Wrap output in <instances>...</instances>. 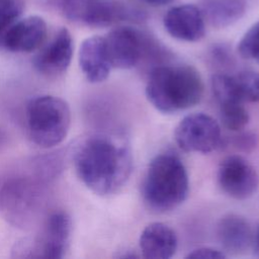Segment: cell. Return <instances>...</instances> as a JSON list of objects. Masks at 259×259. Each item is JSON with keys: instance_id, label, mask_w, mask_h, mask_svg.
<instances>
[{"instance_id": "obj_5", "label": "cell", "mask_w": 259, "mask_h": 259, "mask_svg": "<svg viewBox=\"0 0 259 259\" xmlns=\"http://www.w3.org/2000/svg\"><path fill=\"white\" fill-rule=\"evenodd\" d=\"M25 120L31 142L49 149L58 146L67 137L71 125V110L64 99L40 95L27 103Z\"/></svg>"}, {"instance_id": "obj_25", "label": "cell", "mask_w": 259, "mask_h": 259, "mask_svg": "<svg viewBox=\"0 0 259 259\" xmlns=\"http://www.w3.org/2000/svg\"><path fill=\"white\" fill-rule=\"evenodd\" d=\"M6 142H7V135H6V133L0 127V149H1L3 146H5Z\"/></svg>"}, {"instance_id": "obj_1", "label": "cell", "mask_w": 259, "mask_h": 259, "mask_svg": "<svg viewBox=\"0 0 259 259\" xmlns=\"http://www.w3.org/2000/svg\"><path fill=\"white\" fill-rule=\"evenodd\" d=\"M72 160L79 179L98 195L116 192L128 179L133 166L128 146L103 133L81 138L73 148Z\"/></svg>"}, {"instance_id": "obj_2", "label": "cell", "mask_w": 259, "mask_h": 259, "mask_svg": "<svg viewBox=\"0 0 259 259\" xmlns=\"http://www.w3.org/2000/svg\"><path fill=\"white\" fill-rule=\"evenodd\" d=\"M203 95L200 74L188 65L155 67L146 85L149 102L163 113H174L196 105Z\"/></svg>"}, {"instance_id": "obj_8", "label": "cell", "mask_w": 259, "mask_h": 259, "mask_svg": "<svg viewBox=\"0 0 259 259\" xmlns=\"http://www.w3.org/2000/svg\"><path fill=\"white\" fill-rule=\"evenodd\" d=\"M176 144L185 152L210 153L222 141L221 127L218 121L203 112L184 116L174 131Z\"/></svg>"}, {"instance_id": "obj_9", "label": "cell", "mask_w": 259, "mask_h": 259, "mask_svg": "<svg viewBox=\"0 0 259 259\" xmlns=\"http://www.w3.org/2000/svg\"><path fill=\"white\" fill-rule=\"evenodd\" d=\"M112 68L132 69L155 48L151 39L141 31L119 26L110 30L104 37Z\"/></svg>"}, {"instance_id": "obj_15", "label": "cell", "mask_w": 259, "mask_h": 259, "mask_svg": "<svg viewBox=\"0 0 259 259\" xmlns=\"http://www.w3.org/2000/svg\"><path fill=\"white\" fill-rule=\"evenodd\" d=\"M79 65L89 82L100 83L107 79L112 66L104 37L93 35L83 40L79 50Z\"/></svg>"}, {"instance_id": "obj_18", "label": "cell", "mask_w": 259, "mask_h": 259, "mask_svg": "<svg viewBox=\"0 0 259 259\" xmlns=\"http://www.w3.org/2000/svg\"><path fill=\"white\" fill-rule=\"evenodd\" d=\"M246 6V0H200L199 9L212 26L222 28L241 19Z\"/></svg>"}, {"instance_id": "obj_24", "label": "cell", "mask_w": 259, "mask_h": 259, "mask_svg": "<svg viewBox=\"0 0 259 259\" xmlns=\"http://www.w3.org/2000/svg\"><path fill=\"white\" fill-rule=\"evenodd\" d=\"M145 2L151 4V5H156V6H160V5H166L169 4L171 2H173L174 0H144Z\"/></svg>"}, {"instance_id": "obj_7", "label": "cell", "mask_w": 259, "mask_h": 259, "mask_svg": "<svg viewBox=\"0 0 259 259\" xmlns=\"http://www.w3.org/2000/svg\"><path fill=\"white\" fill-rule=\"evenodd\" d=\"M65 18L80 24L104 27L136 18L139 13L115 0H44Z\"/></svg>"}, {"instance_id": "obj_12", "label": "cell", "mask_w": 259, "mask_h": 259, "mask_svg": "<svg viewBox=\"0 0 259 259\" xmlns=\"http://www.w3.org/2000/svg\"><path fill=\"white\" fill-rule=\"evenodd\" d=\"M73 52V37L70 31L63 27L35 56L33 60L34 68L48 77L60 76L69 68Z\"/></svg>"}, {"instance_id": "obj_21", "label": "cell", "mask_w": 259, "mask_h": 259, "mask_svg": "<svg viewBox=\"0 0 259 259\" xmlns=\"http://www.w3.org/2000/svg\"><path fill=\"white\" fill-rule=\"evenodd\" d=\"M23 6V0H0V42L6 30L19 19Z\"/></svg>"}, {"instance_id": "obj_16", "label": "cell", "mask_w": 259, "mask_h": 259, "mask_svg": "<svg viewBox=\"0 0 259 259\" xmlns=\"http://www.w3.org/2000/svg\"><path fill=\"white\" fill-rule=\"evenodd\" d=\"M177 245L175 232L168 225L160 222L146 226L139 239L142 256L149 259H168L175 254Z\"/></svg>"}, {"instance_id": "obj_3", "label": "cell", "mask_w": 259, "mask_h": 259, "mask_svg": "<svg viewBox=\"0 0 259 259\" xmlns=\"http://www.w3.org/2000/svg\"><path fill=\"white\" fill-rule=\"evenodd\" d=\"M188 190V174L178 156L163 153L152 159L143 182V196L149 208L170 211L186 199Z\"/></svg>"}, {"instance_id": "obj_20", "label": "cell", "mask_w": 259, "mask_h": 259, "mask_svg": "<svg viewBox=\"0 0 259 259\" xmlns=\"http://www.w3.org/2000/svg\"><path fill=\"white\" fill-rule=\"evenodd\" d=\"M238 53L245 59L259 64V21L254 23L238 44Z\"/></svg>"}, {"instance_id": "obj_4", "label": "cell", "mask_w": 259, "mask_h": 259, "mask_svg": "<svg viewBox=\"0 0 259 259\" xmlns=\"http://www.w3.org/2000/svg\"><path fill=\"white\" fill-rule=\"evenodd\" d=\"M48 181L33 172L7 179L0 187V210L14 227L29 228L47 202Z\"/></svg>"}, {"instance_id": "obj_13", "label": "cell", "mask_w": 259, "mask_h": 259, "mask_svg": "<svg viewBox=\"0 0 259 259\" xmlns=\"http://www.w3.org/2000/svg\"><path fill=\"white\" fill-rule=\"evenodd\" d=\"M47 31V23L40 16L19 18L4 33L0 48L13 53L32 52L44 44Z\"/></svg>"}, {"instance_id": "obj_11", "label": "cell", "mask_w": 259, "mask_h": 259, "mask_svg": "<svg viewBox=\"0 0 259 259\" xmlns=\"http://www.w3.org/2000/svg\"><path fill=\"white\" fill-rule=\"evenodd\" d=\"M211 89L220 103L259 101V73L241 71L235 75L214 74Z\"/></svg>"}, {"instance_id": "obj_10", "label": "cell", "mask_w": 259, "mask_h": 259, "mask_svg": "<svg viewBox=\"0 0 259 259\" xmlns=\"http://www.w3.org/2000/svg\"><path fill=\"white\" fill-rule=\"evenodd\" d=\"M218 183L230 197L245 200L258 189L259 175L254 166L240 155L226 157L218 169Z\"/></svg>"}, {"instance_id": "obj_6", "label": "cell", "mask_w": 259, "mask_h": 259, "mask_svg": "<svg viewBox=\"0 0 259 259\" xmlns=\"http://www.w3.org/2000/svg\"><path fill=\"white\" fill-rule=\"evenodd\" d=\"M71 236L70 215L65 211H56L46 220L37 236L17 242L12 254L17 258L62 259L69 250Z\"/></svg>"}, {"instance_id": "obj_17", "label": "cell", "mask_w": 259, "mask_h": 259, "mask_svg": "<svg viewBox=\"0 0 259 259\" xmlns=\"http://www.w3.org/2000/svg\"><path fill=\"white\" fill-rule=\"evenodd\" d=\"M217 237L223 248L234 254L245 252L253 243L249 223L236 213H228L219 221Z\"/></svg>"}, {"instance_id": "obj_19", "label": "cell", "mask_w": 259, "mask_h": 259, "mask_svg": "<svg viewBox=\"0 0 259 259\" xmlns=\"http://www.w3.org/2000/svg\"><path fill=\"white\" fill-rule=\"evenodd\" d=\"M220 114L225 127L233 132H240L249 121L248 111L241 102L221 103Z\"/></svg>"}, {"instance_id": "obj_22", "label": "cell", "mask_w": 259, "mask_h": 259, "mask_svg": "<svg viewBox=\"0 0 259 259\" xmlns=\"http://www.w3.org/2000/svg\"><path fill=\"white\" fill-rule=\"evenodd\" d=\"M226 254L218 249L211 247H198L189 251L186 258L193 259H223L226 258Z\"/></svg>"}, {"instance_id": "obj_26", "label": "cell", "mask_w": 259, "mask_h": 259, "mask_svg": "<svg viewBox=\"0 0 259 259\" xmlns=\"http://www.w3.org/2000/svg\"><path fill=\"white\" fill-rule=\"evenodd\" d=\"M253 243H254L256 252L259 254V227H258V229H257V231H256L255 236L253 237Z\"/></svg>"}, {"instance_id": "obj_23", "label": "cell", "mask_w": 259, "mask_h": 259, "mask_svg": "<svg viewBox=\"0 0 259 259\" xmlns=\"http://www.w3.org/2000/svg\"><path fill=\"white\" fill-rule=\"evenodd\" d=\"M235 146L247 151L249 148H253L255 146V138L250 134L241 135L236 138Z\"/></svg>"}, {"instance_id": "obj_14", "label": "cell", "mask_w": 259, "mask_h": 259, "mask_svg": "<svg viewBox=\"0 0 259 259\" xmlns=\"http://www.w3.org/2000/svg\"><path fill=\"white\" fill-rule=\"evenodd\" d=\"M163 24L172 37L183 41H197L205 33L204 17L199 7L191 4L169 9L164 16Z\"/></svg>"}]
</instances>
